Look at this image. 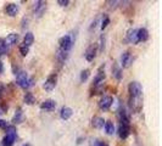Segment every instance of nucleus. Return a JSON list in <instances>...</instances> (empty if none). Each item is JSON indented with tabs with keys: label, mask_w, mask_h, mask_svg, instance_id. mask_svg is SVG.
<instances>
[{
	"label": "nucleus",
	"mask_w": 162,
	"mask_h": 146,
	"mask_svg": "<svg viewBox=\"0 0 162 146\" xmlns=\"http://www.w3.org/2000/svg\"><path fill=\"white\" fill-rule=\"evenodd\" d=\"M22 146H31V144H24V145H22Z\"/></svg>",
	"instance_id": "obj_35"
},
{
	"label": "nucleus",
	"mask_w": 162,
	"mask_h": 146,
	"mask_svg": "<svg viewBox=\"0 0 162 146\" xmlns=\"http://www.w3.org/2000/svg\"><path fill=\"white\" fill-rule=\"evenodd\" d=\"M137 38H138V43L139 42H146L147 39H149V32H147L146 28H140V29H138Z\"/></svg>",
	"instance_id": "obj_14"
},
{
	"label": "nucleus",
	"mask_w": 162,
	"mask_h": 146,
	"mask_svg": "<svg viewBox=\"0 0 162 146\" xmlns=\"http://www.w3.org/2000/svg\"><path fill=\"white\" fill-rule=\"evenodd\" d=\"M7 127V122L4 119H0V128H6Z\"/></svg>",
	"instance_id": "obj_33"
},
{
	"label": "nucleus",
	"mask_w": 162,
	"mask_h": 146,
	"mask_svg": "<svg viewBox=\"0 0 162 146\" xmlns=\"http://www.w3.org/2000/svg\"><path fill=\"white\" fill-rule=\"evenodd\" d=\"M16 74V82L21 88L28 89L32 85H34V78H29L24 71H18Z\"/></svg>",
	"instance_id": "obj_1"
},
{
	"label": "nucleus",
	"mask_w": 162,
	"mask_h": 146,
	"mask_svg": "<svg viewBox=\"0 0 162 146\" xmlns=\"http://www.w3.org/2000/svg\"><path fill=\"white\" fill-rule=\"evenodd\" d=\"M104 79H105V72H102V67H101V68L99 70V72H98L96 77L94 78L93 83H94V85H99L101 82H104Z\"/></svg>",
	"instance_id": "obj_21"
},
{
	"label": "nucleus",
	"mask_w": 162,
	"mask_h": 146,
	"mask_svg": "<svg viewBox=\"0 0 162 146\" xmlns=\"http://www.w3.org/2000/svg\"><path fill=\"white\" fill-rule=\"evenodd\" d=\"M109 23H110V17L107 16V15H105L104 18H102V22H101V29L104 31L107 26H109Z\"/></svg>",
	"instance_id": "obj_27"
},
{
	"label": "nucleus",
	"mask_w": 162,
	"mask_h": 146,
	"mask_svg": "<svg viewBox=\"0 0 162 146\" xmlns=\"http://www.w3.org/2000/svg\"><path fill=\"white\" fill-rule=\"evenodd\" d=\"M118 136L122 139V140H126L128 136H129V133H130V128L128 124H122L121 123L119 127H118Z\"/></svg>",
	"instance_id": "obj_8"
},
{
	"label": "nucleus",
	"mask_w": 162,
	"mask_h": 146,
	"mask_svg": "<svg viewBox=\"0 0 162 146\" xmlns=\"http://www.w3.org/2000/svg\"><path fill=\"white\" fill-rule=\"evenodd\" d=\"M17 42H18V34L17 33H11L5 39V43H7L9 45H13V44H16Z\"/></svg>",
	"instance_id": "obj_19"
},
{
	"label": "nucleus",
	"mask_w": 162,
	"mask_h": 146,
	"mask_svg": "<svg viewBox=\"0 0 162 146\" xmlns=\"http://www.w3.org/2000/svg\"><path fill=\"white\" fill-rule=\"evenodd\" d=\"M3 71H4V68H3V63L0 62V73H3Z\"/></svg>",
	"instance_id": "obj_34"
},
{
	"label": "nucleus",
	"mask_w": 162,
	"mask_h": 146,
	"mask_svg": "<svg viewBox=\"0 0 162 146\" xmlns=\"http://www.w3.org/2000/svg\"><path fill=\"white\" fill-rule=\"evenodd\" d=\"M23 100H24V103H27V105H33L35 102V99H34L32 92H26Z\"/></svg>",
	"instance_id": "obj_25"
},
{
	"label": "nucleus",
	"mask_w": 162,
	"mask_h": 146,
	"mask_svg": "<svg viewBox=\"0 0 162 146\" xmlns=\"http://www.w3.org/2000/svg\"><path fill=\"white\" fill-rule=\"evenodd\" d=\"M100 51H104V49H105V35L102 34L101 37H100Z\"/></svg>",
	"instance_id": "obj_31"
},
{
	"label": "nucleus",
	"mask_w": 162,
	"mask_h": 146,
	"mask_svg": "<svg viewBox=\"0 0 162 146\" xmlns=\"http://www.w3.org/2000/svg\"><path fill=\"white\" fill-rule=\"evenodd\" d=\"M56 107V102L54 101V100H45L44 102L40 103V109L42 110H46V111H51Z\"/></svg>",
	"instance_id": "obj_12"
},
{
	"label": "nucleus",
	"mask_w": 162,
	"mask_h": 146,
	"mask_svg": "<svg viewBox=\"0 0 162 146\" xmlns=\"http://www.w3.org/2000/svg\"><path fill=\"white\" fill-rule=\"evenodd\" d=\"M118 118L122 124H128L129 125V116L127 114V111L124 109H121L118 111Z\"/></svg>",
	"instance_id": "obj_15"
},
{
	"label": "nucleus",
	"mask_w": 162,
	"mask_h": 146,
	"mask_svg": "<svg viewBox=\"0 0 162 146\" xmlns=\"http://www.w3.org/2000/svg\"><path fill=\"white\" fill-rule=\"evenodd\" d=\"M129 99H139L143 98V87L138 82H132L128 85Z\"/></svg>",
	"instance_id": "obj_3"
},
{
	"label": "nucleus",
	"mask_w": 162,
	"mask_h": 146,
	"mask_svg": "<svg viewBox=\"0 0 162 146\" xmlns=\"http://www.w3.org/2000/svg\"><path fill=\"white\" fill-rule=\"evenodd\" d=\"M88 77H89V70L82 71V73H80V81H82V82H85L87 79H88Z\"/></svg>",
	"instance_id": "obj_29"
},
{
	"label": "nucleus",
	"mask_w": 162,
	"mask_h": 146,
	"mask_svg": "<svg viewBox=\"0 0 162 146\" xmlns=\"http://www.w3.org/2000/svg\"><path fill=\"white\" fill-rule=\"evenodd\" d=\"M16 136H17V134H16L15 127H13V125H7L6 127V135L4 136L1 145L3 146H12L13 144H15V141H16Z\"/></svg>",
	"instance_id": "obj_2"
},
{
	"label": "nucleus",
	"mask_w": 162,
	"mask_h": 146,
	"mask_svg": "<svg viewBox=\"0 0 162 146\" xmlns=\"http://www.w3.org/2000/svg\"><path fill=\"white\" fill-rule=\"evenodd\" d=\"M56 82H57V76H56L55 73H54V74H50V76L48 77V79L45 81L43 88H44L46 91H51L54 88L56 87Z\"/></svg>",
	"instance_id": "obj_5"
},
{
	"label": "nucleus",
	"mask_w": 162,
	"mask_h": 146,
	"mask_svg": "<svg viewBox=\"0 0 162 146\" xmlns=\"http://www.w3.org/2000/svg\"><path fill=\"white\" fill-rule=\"evenodd\" d=\"M20 52H21L22 56H27V55H28V52H29V48H27L24 45H21L20 46Z\"/></svg>",
	"instance_id": "obj_28"
},
{
	"label": "nucleus",
	"mask_w": 162,
	"mask_h": 146,
	"mask_svg": "<svg viewBox=\"0 0 162 146\" xmlns=\"http://www.w3.org/2000/svg\"><path fill=\"white\" fill-rule=\"evenodd\" d=\"M121 63H122L123 68H128L129 66L133 63V56L129 51H124L122 56H121Z\"/></svg>",
	"instance_id": "obj_6"
},
{
	"label": "nucleus",
	"mask_w": 162,
	"mask_h": 146,
	"mask_svg": "<svg viewBox=\"0 0 162 146\" xmlns=\"http://www.w3.org/2000/svg\"><path fill=\"white\" fill-rule=\"evenodd\" d=\"M137 33H138V29L130 28V29L127 32V39H126V42H129V43H132V44H137V43H138Z\"/></svg>",
	"instance_id": "obj_9"
},
{
	"label": "nucleus",
	"mask_w": 162,
	"mask_h": 146,
	"mask_svg": "<svg viewBox=\"0 0 162 146\" xmlns=\"http://www.w3.org/2000/svg\"><path fill=\"white\" fill-rule=\"evenodd\" d=\"M57 4H59L60 6H67V5L70 4V1H68V0H59Z\"/></svg>",
	"instance_id": "obj_32"
},
{
	"label": "nucleus",
	"mask_w": 162,
	"mask_h": 146,
	"mask_svg": "<svg viewBox=\"0 0 162 146\" xmlns=\"http://www.w3.org/2000/svg\"><path fill=\"white\" fill-rule=\"evenodd\" d=\"M45 5H46V3L45 1H35L34 4H33V7H32V10H33V12L34 14H38V16H40L43 14V11H44V9H45Z\"/></svg>",
	"instance_id": "obj_10"
},
{
	"label": "nucleus",
	"mask_w": 162,
	"mask_h": 146,
	"mask_svg": "<svg viewBox=\"0 0 162 146\" xmlns=\"http://www.w3.org/2000/svg\"><path fill=\"white\" fill-rule=\"evenodd\" d=\"M72 114H73L72 109L67 107V106H63V107L61 109V111H60V117H61L62 119H65V121H67V119H70V118L72 117Z\"/></svg>",
	"instance_id": "obj_13"
},
{
	"label": "nucleus",
	"mask_w": 162,
	"mask_h": 146,
	"mask_svg": "<svg viewBox=\"0 0 162 146\" xmlns=\"http://www.w3.org/2000/svg\"><path fill=\"white\" fill-rule=\"evenodd\" d=\"M104 124H105V121H104L102 117L96 116V117H94V118L91 119V125H93L94 128H96V129H101V128L104 127Z\"/></svg>",
	"instance_id": "obj_17"
},
{
	"label": "nucleus",
	"mask_w": 162,
	"mask_h": 146,
	"mask_svg": "<svg viewBox=\"0 0 162 146\" xmlns=\"http://www.w3.org/2000/svg\"><path fill=\"white\" fill-rule=\"evenodd\" d=\"M22 119H23V112H22V110H21V109H18V110L16 111L15 116H13V118H12V123H13V124L21 123V122H22Z\"/></svg>",
	"instance_id": "obj_22"
},
{
	"label": "nucleus",
	"mask_w": 162,
	"mask_h": 146,
	"mask_svg": "<svg viewBox=\"0 0 162 146\" xmlns=\"http://www.w3.org/2000/svg\"><path fill=\"white\" fill-rule=\"evenodd\" d=\"M112 76L117 79V81H121V79H122V70H121V67H118L116 63H113V66H112Z\"/></svg>",
	"instance_id": "obj_20"
},
{
	"label": "nucleus",
	"mask_w": 162,
	"mask_h": 146,
	"mask_svg": "<svg viewBox=\"0 0 162 146\" xmlns=\"http://www.w3.org/2000/svg\"><path fill=\"white\" fill-rule=\"evenodd\" d=\"M56 57H57V60H59L60 62H65V61L67 60V57H68V52L59 49L57 52H56Z\"/></svg>",
	"instance_id": "obj_23"
},
{
	"label": "nucleus",
	"mask_w": 162,
	"mask_h": 146,
	"mask_svg": "<svg viewBox=\"0 0 162 146\" xmlns=\"http://www.w3.org/2000/svg\"><path fill=\"white\" fill-rule=\"evenodd\" d=\"M33 42H34V35H33L31 32H28V33H26V35H24V38H23V44H22V45L29 48V46L33 44Z\"/></svg>",
	"instance_id": "obj_18"
},
{
	"label": "nucleus",
	"mask_w": 162,
	"mask_h": 146,
	"mask_svg": "<svg viewBox=\"0 0 162 146\" xmlns=\"http://www.w3.org/2000/svg\"><path fill=\"white\" fill-rule=\"evenodd\" d=\"M104 127H105V130H106V133L109 135H112L113 133H115V125H113V123L111 121H106L105 124H104Z\"/></svg>",
	"instance_id": "obj_24"
},
{
	"label": "nucleus",
	"mask_w": 162,
	"mask_h": 146,
	"mask_svg": "<svg viewBox=\"0 0 162 146\" xmlns=\"http://www.w3.org/2000/svg\"><path fill=\"white\" fill-rule=\"evenodd\" d=\"M93 146H109L106 142H104V141H101V140H94V142H93Z\"/></svg>",
	"instance_id": "obj_30"
},
{
	"label": "nucleus",
	"mask_w": 162,
	"mask_h": 146,
	"mask_svg": "<svg viewBox=\"0 0 162 146\" xmlns=\"http://www.w3.org/2000/svg\"><path fill=\"white\" fill-rule=\"evenodd\" d=\"M5 11H6V14L9 16H16L18 14V11H20V7H18L17 4H9L6 6V9H5Z\"/></svg>",
	"instance_id": "obj_11"
},
{
	"label": "nucleus",
	"mask_w": 162,
	"mask_h": 146,
	"mask_svg": "<svg viewBox=\"0 0 162 146\" xmlns=\"http://www.w3.org/2000/svg\"><path fill=\"white\" fill-rule=\"evenodd\" d=\"M112 102H113L112 96L106 95V96H104V98H102V99L99 101V107H100L101 110H104V111H107V110H109V109L111 107Z\"/></svg>",
	"instance_id": "obj_7"
},
{
	"label": "nucleus",
	"mask_w": 162,
	"mask_h": 146,
	"mask_svg": "<svg viewBox=\"0 0 162 146\" xmlns=\"http://www.w3.org/2000/svg\"><path fill=\"white\" fill-rule=\"evenodd\" d=\"M59 44H60V49H61V50L68 52V51L72 49L73 44H74V38H73L72 34H66V35H63L62 38H60Z\"/></svg>",
	"instance_id": "obj_4"
},
{
	"label": "nucleus",
	"mask_w": 162,
	"mask_h": 146,
	"mask_svg": "<svg viewBox=\"0 0 162 146\" xmlns=\"http://www.w3.org/2000/svg\"><path fill=\"white\" fill-rule=\"evenodd\" d=\"M7 44L5 43V39H0V56L3 54H5L6 50H7Z\"/></svg>",
	"instance_id": "obj_26"
},
{
	"label": "nucleus",
	"mask_w": 162,
	"mask_h": 146,
	"mask_svg": "<svg viewBox=\"0 0 162 146\" xmlns=\"http://www.w3.org/2000/svg\"><path fill=\"white\" fill-rule=\"evenodd\" d=\"M95 52H96V49H95V45H90L87 51H85V59L87 61H93L94 59H95Z\"/></svg>",
	"instance_id": "obj_16"
}]
</instances>
